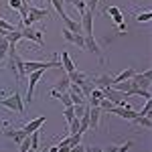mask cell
I'll return each mask as SVG.
<instances>
[{
    "label": "cell",
    "instance_id": "obj_16",
    "mask_svg": "<svg viewBox=\"0 0 152 152\" xmlns=\"http://www.w3.org/2000/svg\"><path fill=\"white\" fill-rule=\"evenodd\" d=\"M114 83V79L110 77V75H97L94 79V85H97V89H105V87H110Z\"/></svg>",
    "mask_w": 152,
    "mask_h": 152
},
{
    "label": "cell",
    "instance_id": "obj_30",
    "mask_svg": "<svg viewBox=\"0 0 152 152\" xmlns=\"http://www.w3.org/2000/svg\"><path fill=\"white\" fill-rule=\"evenodd\" d=\"M63 116H65L67 124H69L71 120H73V105H69V107H65V110H63Z\"/></svg>",
    "mask_w": 152,
    "mask_h": 152
},
{
    "label": "cell",
    "instance_id": "obj_5",
    "mask_svg": "<svg viewBox=\"0 0 152 152\" xmlns=\"http://www.w3.org/2000/svg\"><path fill=\"white\" fill-rule=\"evenodd\" d=\"M102 94H104V97H107L112 104H116V105H122V102L128 97L126 94H122V91H118V89H114L112 85L110 87H105V89H102Z\"/></svg>",
    "mask_w": 152,
    "mask_h": 152
},
{
    "label": "cell",
    "instance_id": "obj_11",
    "mask_svg": "<svg viewBox=\"0 0 152 152\" xmlns=\"http://www.w3.org/2000/svg\"><path fill=\"white\" fill-rule=\"evenodd\" d=\"M104 112L99 110V107H87V116H89V128L95 130L99 126V116H102Z\"/></svg>",
    "mask_w": 152,
    "mask_h": 152
},
{
    "label": "cell",
    "instance_id": "obj_12",
    "mask_svg": "<svg viewBox=\"0 0 152 152\" xmlns=\"http://www.w3.org/2000/svg\"><path fill=\"white\" fill-rule=\"evenodd\" d=\"M2 134H4L6 138H10L12 142H16V144L23 140V138H26V132H24V130H12V128L8 130V128H4V130H2Z\"/></svg>",
    "mask_w": 152,
    "mask_h": 152
},
{
    "label": "cell",
    "instance_id": "obj_40",
    "mask_svg": "<svg viewBox=\"0 0 152 152\" xmlns=\"http://www.w3.org/2000/svg\"><path fill=\"white\" fill-rule=\"evenodd\" d=\"M47 152H59L57 146H51V148H47Z\"/></svg>",
    "mask_w": 152,
    "mask_h": 152
},
{
    "label": "cell",
    "instance_id": "obj_27",
    "mask_svg": "<svg viewBox=\"0 0 152 152\" xmlns=\"http://www.w3.org/2000/svg\"><path fill=\"white\" fill-rule=\"evenodd\" d=\"M152 18V12H138V16H136V20H138V23H148V20H150Z\"/></svg>",
    "mask_w": 152,
    "mask_h": 152
},
{
    "label": "cell",
    "instance_id": "obj_4",
    "mask_svg": "<svg viewBox=\"0 0 152 152\" xmlns=\"http://www.w3.org/2000/svg\"><path fill=\"white\" fill-rule=\"evenodd\" d=\"M45 16H49L47 10H43V8H35V6H28L26 16H23V24H24V26H31V24L37 23V20H43Z\"/></svg>",
    "mask_w": 152,
    "mask_h": 152
},
{
    "label": "cell",
    "instance_id": "obj_24",
    "mask_svg": "<svg viewBox=\"0 0 152 152\" xmlns=\"http://www.w3.org/2000/svg\"><path fill=\"white\" fill-rule=\"evenodd\" d=\"M67 140H69V150H71L73 146L81 144V134H79V132H77V134H69V138H67Z\"/></svg>",
    "mask_w": 152,
    "mask_h": 152
},
{
    "label": "cell",
    "instance_id": "obj_33",
    "mask_svg": "<svg viewBox=\"0 0 152 152\" xmlns=\"http://www.w3.org/2000/svg\"><path fill=\"white\" fill-rule=\"evenodd\" d=\"M105 12H107V14H112V18H114V16H118V14H122L118 6H107V8H105Z\"/></svg>",
    "mask_w": 152,
    "mask_h": 152
},
{
    "label": "cell",
    "instance_id": "obj_32",
    "mask_svg": "<svg viewBox=\"0 0 152 152\" xmlns=\"http://www.w3.org/2000/svg\"><path fill=\"white\" fill-rule=\"evenodd\" d=\"M130 146H134V142H132V140L124 142L122 146H118V150H116V152H128V150H130Z\"/></svg>",
    "mask_w": 152,
    "mask_h": 152
},
{
    "label": "cell",
    "instance_id": "obj_29",
    "mask_svg": "<svg viewBox=\"0 0 152 152\" xmlns=\"http://www.w3.org/2000/svg\"><path fill=\"white\" fill-rule=\"evenodd\" d=\"M71 4H73L75 8H79V14L85 12V2H83V0H71Z\"/></svg>",
    "mask_w": 152,
    "mask_h": 152
},
{
    "label": "cell",
    "instance_id": "obj_8",
    "mask_svg": "<svg viewBox=\"0 0 152 152\" xmlns=\"http://www.w3.org/2000/svg\"><path fill=\"white\" fill-rule=\"evenodd\" d=\"M150 77H152L150 69L144 71V73H134L132 83H134V85H138V87H142V89H148V85H150Z\"/></svg>",
    "mask_w": 152,
    "mask_h": 152
},
{
    "label": "cell",
    "instance_id": "obj_2",
    "mask_svg": "<svg viewBox=\"0 0 152 152\" xmlns=\"http://www.w3.org/2000/svg\"><path fill=\"white\" fill-rule=\"evenodd\" d=\"M43 73H45V69H37V71H31V73L26 75V77H28V89H26V105H31V102H33V94H35V87H37V83L41 81Z\"/></svg>",
    "mask_w": 152,
    "mask_h": 152
},
{
    "label": "cell",
    "instance_id": "obj_21",
    "mask_svg": "<svg viewBox=\"0 0 152 152\" xmlns=\"http://www.w3.org/2000/svg\"><path fill=\"white\" fill-rule=\"evenodd\" d=\"M69 85H71L69 77H67V75H63V77L57 81V87H55V89H57V91H67V89H69Z\"/></svg>",
    "mask_w": 152,
    "mask_h": 152
},
{
    "label": "cell",
    "instance_id": "obj_1",
    "mask_svg": "<svg viewBox=\"0 0 152 152\" xmlns=\"http://www.w3.org/2000/svg\"><path fill=\"white\" fill-rule=\"evenodd\" d=\"M0 105H2V107H8L12 112H16V114H23L24 112L23 95L18 94V91H14V94L8 95V97H2V99H0Z\"/></svg>",
    "mask_w": 152,
    "mask_h": 152
},
{
    "label": "cell",
    "instance_id": "obj_9",
    "mask_svg": "<svg viewBox=\"0 0 152 152\" xmlns=\"http://www.w3.org/2000/svg\"><path fill=\"white\" fill-rule=\"evenodd\" d=\"M110 114H116V116L124 118V120H130V122L138 116V112H134V110H130V107H120V105H114V110H112Z\"/></svg>",
    "mask_w": 152,
    "mask_h": 152
},
{
    "label": "cell",
    "instance_id": "obj_19",
    "mask_svg": "<svg viewBox=\"0 0 152 152\" xmlns=\"http://www.w3.org/2000/svg\"><path fill=\"white\" fill-rule=\"evenodd\" d=\"M134 73H136L134 69H126V71H122V73L118 75L116 79H114V83H120V81H128V79H132V77H134Z\"/></svg>",
    "mask_w": 152,
    "mask_h": 152
},
{
    "label": "cell",
    "instance_id": "obj_39",
    "mask_svg": "<svg viewBox=\"0 0 152 152\" xmlns=\"http://www.w3.org/2000/svg\"><path fill=\"white\" fill-rule=\"evenodd\" d=\"M118 26H120V31H122V33H124V31L128 28V26H126V23H120V24H118Z\"/></svg>",
    "mask_w": 152,
    "mask_h": 152
},
{
    "label": "cell",
    "instance_id": "obj_26",
    "mask_svg": "<svg viewBox=\"0 0 152 152\" xmlns=\"http://www.w3.org/2000/svg\"><path fill=\"white\" fill-rule=\"evenodd\" d=\"M59 99H61V104L65 105V107H69V105H73V102H71V95L67 94V91H61V95H59Z\"/></svg>",
    "mask_w": 152,
    "mask_h": 152
},
{
    "label": "cell",
    "instance_id": "obj_3",
    "mask_svg": "<svg viewBox=\"0 0 152 152\" xmlns=\"http://www.w3.org/2000/svg\"><path fill=\"white\" fill-rule=\"evenodd\" d=\"M20 33H23V39H28V41H33L37 43L39 47H45V31H41V28H31V26H24L20 28Z\"/></svg>",
    "mask_w": 152,
    "mask_h": 152
},
{
    "label": "cell",
    "instance_id": "obj_42",
    "mask_svg": "<svg viewBox=\"0 0 152 152\" xmlns=\"http://www.w3.org/2000/svg\"><path fill=\"white\" fill-rule=\"evenodd\" d=\"M0 69H2V67H0Z\"/></svg>",
    "mask_w": 152,
    "mask_h": 152
},
{
    "label": "cell",
    "instance_id": "obj_13",
    "mask_svg": "<svg viewBox=\"0 0 152 152\" xmlns=\"http://www.w3.org/2000/svg\"><path fill=\"white\" fill-rule=\"evenodd\" d=\"M67 77H69V81H71V83H75V85H83V83L89 79L85 73H81V71H77V69L71 71V73H67Z\"/></svg>",
    "mask_w": 152,
    "mask_h": 152
},
{
    "label": "cell",
    "instance_id": "obj_10",
    "mask_svg": "<svg viewBox=\"0 0 152 152\" xmlns=\"http://www.w3.org/2000/svg\"><path fill=\"white\" fill-rule=\"evenodd\" d=\"M45 122H47V118H45V116H39V118H35V120H31V122H28L23 130L26 132V136H31V134H33V132H37V130L41 128Z\"/></svg>",
    "mask_w": 152,
    "mask_h": 152
},
{
    "label": "cell",
    "instance_id": "obj_36",
    "mask_svg": "<svg viewBox=\"0 0 152 152\" xmlns=\"http://www.w3.org/2000/svg\"><path fill=\"white\" fill-rule=\"evenodd\" d=\"M85 152H104L102 146H85Z\"/></svg>",
    "mask_w": 152,
    "mask_h": 152
},
{
    "label": "cell",
    "instance_id": "obj_7",
    "mask_svg": "<svg viewBox=\"0 0 152 152\" xmlns=\"http://www.w3.org/2000/svg\"><path fill=\"white\" fill-rule=\"evenodd\" d=\"M81 33L83 35H94V12L85 10L81 14Z\"/></svg>",
    "mask_w": 152,
    "mask_h": 152
},
{
    "label": "cell",
    "instance_id": "obj_37",
    "mask_svg": "<svg viewBox=\"0 0 152 152\" xmlns=\"http://www.w3.org/2000/svg\"><path fill=\"white\" fill-rule=\"evenodd\" d=\"M69 152H85V146H83V144H77V146H73Z\"/></svg>",
    "mask_w": 152,
    "mask_h": 152
},
{
    "label": "cell",
    "instance_id": "obj_15",
    "mask_svg": "<svg viewBox=\"0 0 152 152\" xmlns=\"http://www.w3.org/2000/svg\"><path fill=\"white\" fill-rule=\"evenodd\" d=\"M61 69H65V73L75 71V65H73V61H71V57H69L67 51H63V55H61Z\"/></svg>",
    "mask_w": 152,
    "mask_h": 152
},
{
    "label": "cell",
    "instance_id": "obj_18",
    "mask_svg": "<svg viewBox=\"0 0 152 152\" xmlns=\"http://www.w3.org/2000/svg\"><path fill=\"white\" fill-rule=\"evenodd\" d=\"M134 124H138V126H142V128L150 130L152 128V122H150V116H136L134 120H132Z\"/></svg>",
    "mask_w": 152,
    "mask_h": 152
},
{
    "label": "cell",
    "instance_id": "obj_20",
    "mask_svg": "<svg viewBox=\"0 0 152 152\" xmlns=\"http://www.w3.org/2000/svg\"><path fill=\"white\" fill-rule=\"evenodd\" d=\"M114 105H116V104H112L107 97H102V99H99V104H97V107H99L102 112H107V114H110V112L114 110Z\"/></svg>",
    "mask_w": 152,
    "mask_h": 152
},
{
    "label": "cell",
    "instance_id": "obj_28",
    "mask_svg": "<svg viewBox=\"0 0 152 152\" xmlns=\"http://www.w3.org/2000/svg\"><path fill=\"white\" fill-rule=\"evenodd\" d=\"M83 2H85V10L95 12V8H97V2H99V0H83Z\"/></svg>",
    "mask_w": 152,
    "mask_h": 152
},
{
    "label": "cell",
    "instance_id": "obj_34",
    "mask_svg": "<svg viewBox=\"0 0 152 152\" xmlns=\"http://www.w3.org/2000/svg\"><path fill=\"white\" fill-rule=\"evenodd\" d=\"M148 112H150V99H146V104H144V107L138 112V116H148Z\"/></svg>",
    "mask_w": 152,
    "mask_h": 152
},
{
    "label": "cell",
    "instance_id": "obj_41",
    "mask_svg": "<svg viewBox=\"0 0 152 152\" xmlns=\"http://www.w3.org/2000/svg\"><path fill=\"white\" fill-rule=\"evenodd\" d=\"M20 2H23V4H28V2H31V0H20Z\"/></svg>",
    "mask_w": 152,
    "mask_h": 152
},
{
    "label": "cell",
    "instance_id": "obj_23",
    "mask_svg": "<svg viewBox=\"0 0 152 152\" xmlns=\"http://www.w3.org/2000/svg\"><path fill=\"white\" fill-rule=\"evenodd\" d=\"M85 110H87V105H85V104H75V105H73V116L81 118L83 114H85Z\"/></svg>",
    "mask_w": 152,
    "mask_h": 152
},
{
    "label": "cell",
    "instance_id": "obj_25",
    "mask_svg": "<svg viewBox=\"0 0 152 152\" xmlns=\"http://www.w3.org/2000/svg\"><path fill=\"white\" fill-rule=\"evenodd\" d=\"M79 132V118H75L73 116V120L69 122V134H77ZM81 134V132H79Z\"/></svg>",
    "mask_w": 152,
    "mask_h": 152
},
{
    "label": "cell",
    "instance_id": "obj_6",
    "mask_svg": "<svg viewBox=\"0 0 152 152\" xmlns=\"http://www.w3.org/2000/svg\"><path fill=\"white\" fill-rule=\"evenodd\" d=\"M83 39H85V51H89V53H94V55H97V57H99V61H104V55H102V49H99V45H97L95 37H94V35H83Z\"/></svg>",
    "mask_w": 152,
    "mask_h": 152
},
{
    "label": "cell",
    "instance_id": "obj_17",
    "mask_svg": "<svg viewBox=\"0 0 152 152\" xmlns=\"http://www.w3.org/2000/svg\"><path fill=\"white\" fill-rule=\"evenodd\" d=\"M8 51H10V43H8V39H6V37H0V63H2V59L8 55Z\"/></svg>",
    "mask_w": 152,
    "mask_h": 152
},
{
    "label": "cell",
    "instance_id": "obj_14",
    "mask_svg": "<svg viewBox=\"0 0 152 152\" xmlns=\"http://www.w3.org/2000/svg\"><path fill=\"white\" fill-rule=\"evenodd\" d=\"M61 20H63V24H65L67 31H71V33H81V23L73 20V18H69V16H65V18H61ZM81 35H83V33H81Z\"/></svg>",
    "mask_w": 152,
    "mask_h": 152
},
{
    "label": "cell",
    "instance_id": "obj_22",
    "mask_svg": "<svg viewBox=\"0 0 152 152\" xmlns=\"http://www.w3.org/2000/svg\"><path fill=\"white\" fill-rule=\"evenodd\" d=\"M31 150V136H26L18 142V152H28Z\"/></svg>",
    "mask_w": 152,
    "mask_h": 152
},
{
    "label": "cell",
    "instance_id": "obj_31",
    "mask_svg": "<svg viewBox=\"0 0 152 152\" xmlns=\"http://www.w3.org/2000/svg\"><path fill=\"white\" fill-rule=\"evenodd\" d=\"M0 28H2V31H8V33H10V31H14V28H16V26H14V24H10V23H6V20H2V18H0Z\"/></svg>",
    "mask_w": 152,
    "mask_h": 152
},
{
    "label": "cell",
    "instance_id": "obj_38",
    "mask_svg": "<svg viewBox=\"0 0 152 152\" xmlns=\"http://www.w3.org/2000/svg\"><path fill=\"white\" fill-rule=\"evenodd\" d=\"M59 95H61V91H57V89H51V97H55V99H59Z\"/></svg>",
    "mask_w": 152,
    "mask_h": 152
},
{
    "label": "cell",
    "instance_id": "obj_35",
    "mask_svg": "<svg viewBox=\"0 0 152 152\" xmlns=\"http://www.w3.org/2000/svg\"><path fill=\"white\" fill-rule=\"evenodd\" d=\"M8 6H10V8H16V10H18V8L23 6V2H20V0H8Z\"/></svg>",
    "mask_w": 152,
    "mask_h": 152
}]
</instances>
